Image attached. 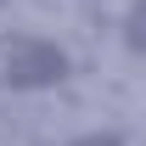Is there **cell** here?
<instances>
[{
  "label": "cell",
  "instance_id": "3",
  "mask_svg": "<svg viewBox=\"0 0 146 146\" xmlns=\"http://www.w3.org/2000/svg\"><path fill=\"white\" fill-rule=\"evenodd\" d=\"M68 146H124V135L107 129V135H79V141H68Z\"/></svg>",
  "mask_w": 146,
  "mask_h": 146
},
{
  "label": "cell",
  "instance_id": "2",
  "mask_svg": "<svg viewBox=\"0 0 146 146\" xmlns=\"http://www.w3.org/2000/svg\"><path fill=\"white\" fill-rule=\"evenodd\" d=\"M124 39H129V51H146V0H135V11L124 23Z\"/></svg>",
  "mask_w": 146,
  "mask_h": 146
},
{
  "label": "cell",
  "instance_id": "1",
  "mask_svg": "<svg viewBox=\"0 0 146 146\" xmlns=\"http://www.w3.org/2000/svg\"><path fill=\"white\" fill-rule=\"evenodd\" d=\"M68 79V51L51 39H17L6 56V84L11 90H51Z\"/></svg>",
  "mask_w": 146,
  "mask_h": 146
}]
</instances>
